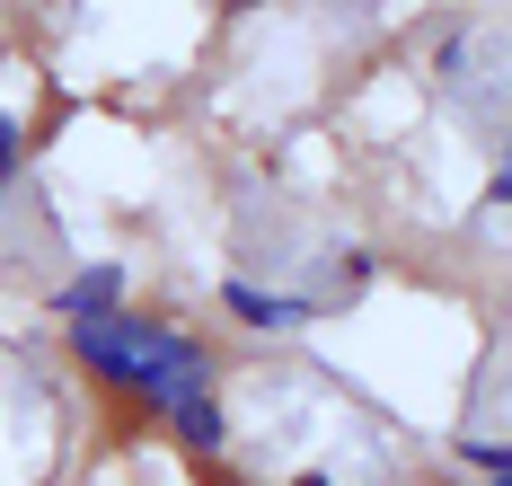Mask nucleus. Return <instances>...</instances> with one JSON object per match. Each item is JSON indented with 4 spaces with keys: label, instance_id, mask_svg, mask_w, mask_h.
<instances>
[{
    "label": "nucleus",
    "instance_id": "20e7f679",
    "mask_svg": "<svg viewBox=\"0 0 512 486\" xmlns=\"http://www.w3.org/2000/svg\"><path fill=\"white\" fill-rule=\"evenodd\" d=\"M168 425H177L186 451H221V407H212V389H204V398H186V407H168Z\"/></svg>",
    "mask_w": 512,
    "mask_h": 486
},
{
    "label": "nucleus",
    "instance_id": "423d86ee",
    "mask_svg": "<svg viewBox=\"0 0 512 486\" xmlns=\"http://www.w3.org/2000/svg\"><path fill=\"white\" fill-rule=\"evenodd\" d=\"M486 486H512V469H486Z\"/></svg>",
    "mask_w": 512,
    "mask_h": 486
},
{
    "label": "nucleus",
    "instance_id": "0eeeda50",
    "mask_svg": "<svg viewBox=\"0 0 512 486\" xmlns=\"http://www.w3.org/2000/svg\"><path fill=\"white\" fill-rule=\"evenodd\" d=\"M301 486H336V478H301Z\"/></svg>",
    "mask_w": 512,
    "mask_h": 486
},
{
    "label": "nucleus",
    "instance_id": "39448f33",
    "mask_svg": "<svg viewBox=\"0 0 512 486\" xmlns=\"http://www.w3.org/2000/svg\"><path fill=\"white\" fill-rule=\"evenodd\" d=\"M18 160H27V133H18V124H9V115H0V186H9V177H18Z\"/></svg>",
    "mask_w": 512,
    "mask_h": 486
},
{
    "label": "nucleus",
    "instance_id": "7ed1b4c3",
    "mask_svg": "<svg viewBox=\"0 0 512 486\" xmlns=\"http://www.w3.org/2000/svg\"><path fill=\"white\" fill-rule=\"evenodd\" d=\"M221 301H230L248 327H292L301 319V301H274V292H256V283H221Z\"/></svg>",
    "mask_w": 512,
    "mask_h": 486
},
{
    "label": "nucleus",
    "instance_id": "f257e3e1",
    "mask_svg": "<svg viewBox=\"0 0 512 486\" xmlns=\"http://www.w3.org/2000/svg\"><path fill=\"white\" fill-rule=\"evenodd\" d=\"M71 354H80L98 380L133 389V398H151L159 416L212 389V363H204L195 336H177V327H159V319H124V310L80 319V327H71Z\"/></svg>",
    "mask_w": 512,
    "mask_h": 486
},
{
    "label": "nucleus",
    "instance_id": "f03ea898",
    "mask_svg": "<svg viewBox=\"0 0 512 486\" xmlns=\"http://www.w3.org/2000/svg\"><path fill=\"white\" fill-rule=\"evenodd\" d=\"M115 301H124V274H115V266H89L80 283H62V301H53V310L80 327V319H98V310H115Z\"/></svg>",
    "mask_w": 512,
    "mask_h": 486
}]
</instances>
